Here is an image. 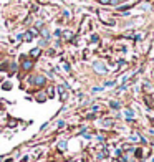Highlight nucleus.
I'll list each match as a JSON object with an SVG mask.
<instances>
[{"mask_svg": "<svg viewBox=\"0 0 154 162\" xmlns=\"http://www.w3.org/2000/svg\"><path fill=\"white\" fill-rule=\"evenodd\" d=\"M45 76H42V75H35V76H31L30 78V83L31 84H35V86H43L45 84Z\"/></svg>", "mask_w": 154, "mask_h": 162, "instance_id": "f257e3e1", "label": "nucleus"}, {"mask_svg": "<svg viewBox=\"0 0 154 162\" xmlns=\"http://www.w3.org/2000/svg\"><path fill=\"white\" fill-rule=\"evenodd\" d=\"M31 66H33V61H31V60H27V58H25V60H23V65H22V68H23L25 71H28V70H31Z\"/></svg>", "mask_w": 154, "mask_h": 162, "instance_id": "f03ea898", "label": "nucleus"}, {"mask_svg": "<svg viewBox=\"0 0 154 162\" xmlns=\"http://www.w3.org/2000/svg\"><path fill=\"white\" fill-rule=\"evenodd\" d=\"M94 70H96L98 73H106L105 65H101V63H94Z\"/></svg>", "mask_w": 154, "mask_h": 162, "instance_id": "7ed1b4c3", "label": "nucleus"}, {"mask_svg": "<svg viewBox=\"0 0 154 162\" xmlns=\"http://www.w3.org/2000/svg\"><path fill=\"white\" fill-rule=\"evenodd\" d=\"M58 91H60L61 99H66V91H65V88H63V86H58Z\"/></svg>", "mask_w": 154, "mask_h": 162, "instance_id": "20e7f679", "label": "nucleus"}, {"mask_svg": "<svg viewBox=\"0 0 154 162\" xmlns=\"http://www.w3.org/2000/svg\"><path fill=\"white\" fill-rule=\"evenodd\" d=\"M38 55H40V48H33V50L30 51V56L31 58H37Z\"/></svg>", "mask_w": 154, "mask_h": 162, "instance_id": "39448f33", "label": "nucleus"}, {"mask_svg": "<svg viewBox=\"0 0 154 162\" xmlns=\"http://www.w3.org/2000/svg\"><path fill=\"white\" fill-rule=\"evenodd\" d=\"M45 99H47V96H45V94H43V93H40V94H38V96H37V101H42V103H43Z\"/></svg>", "mask_w": 154, "mask_h": 162, "instance_id": "423d86ee", "label": "nucleus"}, {"mask_svg": "<svg viewBox=\"0 0 154 162\" xmlns=\"http://www.w3.org/2000/svg\"><path fill=\"white\" fill-rule=\"evenodd\" d=\"M2 88L5 89V91H8V89L12 88V84H10V83H8V81H7V83H3V84H2Z\"/></svg>", "mask_w": 154, "mask_h": 162, "instance_id": "0eeeda50", "label": "nucleus"}, {"mask_svg": "<svg viewBox=\"0 0 154 162\" xmlns=\"http://www.w3.org/2000/svg\"><path fill=\"white\" fill-rule=\"evenodd\" d=\"M58 147H60V149H65V147H66V142H60V144H58Z\"/></svg>", "mask_w": 154, "mask_h": 162, "instance_id": "6e6552de", "label": "nucleus"}, {"mask_svg": "<svg viewBox=\"0 0 154 162\" xmlns=\"http://www.w3.org/2000/svg\"><path fill=\"white\" fill-rule=\"evenodd\" d=\"M99 2H101L103 5H108V3H111V0H99Z\"/></svg>", "mask_w": 154, "mask_h": 162, "instance_id": "1a4fd4ad", "label": "nucleus"}, {"mask_svg": "<svg viewBox=\"0 0 154 162\" xmlns=\"http://www.w3.org/2000/svg\"><path fill=\"white\" fill-rule=\"evenodd\" d=\"M25 40H28V42H30V40H31V33H25Z\"/></svg>", "mask_w": 154, "mask_h": 162, "instance_id": "9d476101", "label": "nucleus"}, {"mask_svg": "<svg viewBox=\"0 0 154 162\" xmlns=\"http://www.w3.org/2000/svg\"><path fill=\"white\" fill-rule=\"evenodd\" d=\"M126 118H133V112H131V111H126Z\"/></svg>", "mask_w": 154, "mask_h": 162, "instance_id": "9b49d317", "label": "nucleus"}, {"mask_svg": "<svg viewBox=\"0 0 154 162\" xmlns=\"http://www.w3.org/2000/svg\"><path fill=\"white\" fill-rule=\"evenodd\" d=\"M48 96H50V98L53 96V88H50V89H48Z\"/></svg>", "mask_w": 154, "mask_h": 162, "instance_id": "f8f14e48", "label": "nucleus"}]
</instances>
